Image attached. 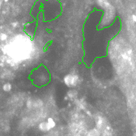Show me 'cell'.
Masks as SVG:
<instances>
[{
    "label": "cell",
    "mask_w": 136,
    "mask_h": 136,
    "mask_svg": "<svg viewBox=\"0 0 136 136\" xmlns=\"http://www.w3.org/2000/svg\"><path fill=\"white\" fill-rule=\"evenodd\" d=\"M98 4L104 9L105 12L102 18L100 23V26H107L113 21L116 16V10L108 0H97Z\"/></svg>",
    "instance_id": "6da1fadb"
},
{
    "label": "cell",
    "mask_w": 136,
    "mask_h": 136,
    "mask_svg": "<svg viewBox=\"0 0 136 136\" xmlns=\"http://www.w3.org/2000/svg\"><path fill=\"white\" fill-rule=\"evenodd\" d=\"M65 85L69 87H73L77 86V82H78V76L73 74V73H69L67 74L64 78Z\"/></svg>",
    "instance_id": "7a4b0ae2"
},
{
    "label": "cell",
    "mask_w": 136,
    "mask_h": 136,
    "mask_svg": "<svg viewBox=\"0 0 136 136\" xmlns=\"http://www.w3.org/2000/svg\"><path fill=\"white\" fill-rule=\"evenodd\" d=\"M42 106V102L40 100H33V99H30L27 101V107L29 108H39V107Z\"/></svg>",
    "instance_id": "3957f363"
},
{
    "label": "cell",
    "mask_w": 136,
    "mask_h": 136,
    "mask_svg": "<svg viewBox=\"0 0 136 136\" xmlns=\"http://www.w3.org/2000/svg\"><path fill=\"white\" fill-rule=\"evenodd\" d=\"M38 127H39V129L41 130L42 131H48L50 130L49 125H48V122L47 121H42L39 124V126H38Z\"/></svg>",
    "instance_id": "277c9868"
},
{
    "label": "cell",
    "mask_w": 136,
    "mask_h": 136,
    "mask_svg": "<svg viewBox=\"0 0 136 136\" xmlns=\"http://www.w3.org/2000/svg\"><path fill=\"white\" fill-rule=\"evenodd\" d=\"M103 126H104V120H103L102 117L99 116L96 119V128L98 130H100L103 127Z\"/></svg>",
    "instance_id": "5b68a950"
},
{
    "label": "cell",
    "mask_w": 136,
    "mask_h": 136,
    "mask_svg": "<svg viewBox=\"0 0 136 136\" xmlns=\"http://www.w3.org/2000/svg\"><path fill=\"white\" fill-rule=\"evenodd\" d=\"M87 136H100V131L98 129H93L89 131L88 135Z\"/></svg>",
    "instance_id": "8992f818"
},
{
    "label": "cell",
    "mask_w": 136,
    "mask_h": 136,
    "mask_svg": "<svg viewBox=\"0 0 136 136\" xmlns=\"http://www.w3.org/2000/svg\"><path fill=\"white\" fill-rule=\"evenodd\" d=\"M11 89H12V86H11V85L10 84V83H5L3 86V90L4 91H6V92H9V91H11Z\"/></svg>",
    "instance_id": "52a82bcc"
},
{
    "label": "cell",
    "mask_w": 136,
    "mask_h": 136,
    "mask_svg": "<svg viewBox=\"0 0 136 136\" xmlns=\"http://www.w3.org/2000/svg\"><path fill=\"white\" fill-rule=\"evenodd\" d=\"M48 122V125H49L50 126V129H52V128H54L55 126V121H54V119L53 118H51V117H49L47 119V121H46Z\"/></svg>",
    "instance_id": "ba28073f"
},
{
    "label": "cell",
    "mask_w": 136,
    "mask_h": 136,
    "mask_svg": "<svg viewBox=\"0 0 136 136\" xmlns=\"http://www.w3.org/2000/svg\"><path fill=\"white\" fill-rule=\"evenodd\" d=\"M68 96L70 97V98H74V97L77 96V92H76V91L74 90L69 91V92H68Z\"/></svg>",
    "instance_id": "9c48e42d"
},
{
    "label": "cell",
    "mask_w": 136,
    "mask_h": 136,
    "mask_svg": "<svg viewBox=\"0 0 136 136\" xmlns=\"http://www.w3.org/2000/svg\"><path fill=\"white\" fill-rule=\"evenodd\" d=\"M7 34H0V39H1L2 41H5V40H7Z\"/></svg>",
    "instance_id": "30bf717a"
},
{
    "label": "cell",
    "mask_w": 136,
    "mask_h": 136,
    "mask_svg": "<svg viewBox=\"0 0 136 136\" xmlns=\"http://www.w3.org/2000/svg\"><path fill=\"white\" fill-rule=\"evenodd\" d=\"M131 19L134 22H136V15H131Z\"/></svg>",
    "instance_id": "8fae6325"
}]
</instances>
